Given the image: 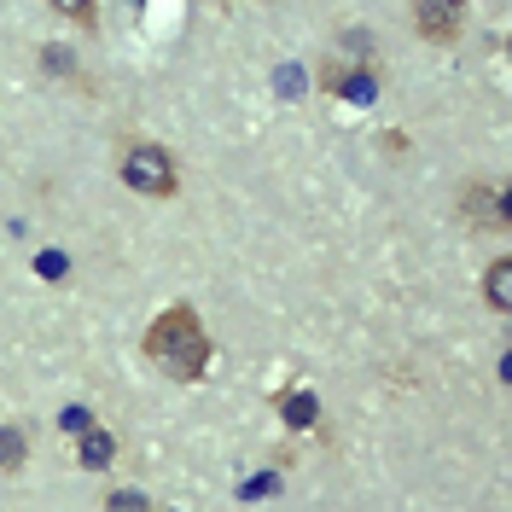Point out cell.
I'll use <instances>...</instances> for the list:
<instances>
[{
    "label": "cell",
    "instance_id": "7a4b0ae2",
    "mask_svg": "<svg viewBox=\"0 0 512 512\" xmlns=\"http://www.w3.org/2000/svg\"><path fill=\"white\" fill-rule=\"evenodd\" d=\"M123 181L134 192H146V198H169L181 187L175 181V158L163 146H152V140H123Z\"/></svg>",
    "mask_w": 512,
    "mask_h": 512
},
{
    "label": "cell",
    "instance_id": "8fae6325",
    "mask_svg": "<svg viewBox=\"0 0 512 512\" xmlns=\"http://www.w3.org/2000/svg\"><path fill=\"white\" fill-rule=\"evenodd\" d=\"M53 12H64L70 24H94V0H53Z\"/></svg>",
    "mask_w": 512,
    "mask_h": 512
},
{
    "label": "cell",
    "instance_id": "3957f363",
    "mask_svg": "<svg viewBox=\"0 0 512 512\" xmlns=\"http://www.w3.org/2000/svg\"><path fill=\"white\" fill-rule=\"evenodd\" d=\"M414 30L425 41H460V30H466V0H414Z\"/></svg>",
    "mask_w": 512,
    "mask_h": 512
},
{
    "label": "cell",
    "instance_id": "30bf717a",
    "mask_svg": "<svg viewBox=\"0 0 512 512\" xmlns=\"http://www.w3.org/2000/svg\"><path fill=\"white\" fill-rule=\"evenodd\" d=\"M105 512H152V501H146V489H111Z\"/></svg>",
    "mask_w": 512,
    "mask_h": 512
},
{
    "label": "cell",
    "instance_id": "5b68a950",
    "mask_svg": "<svg viewBox=\"0 0 512 512\" xmlns=\"http://www.w3.org/2000/svg\"><path fill=\"white\" fill-rule=\"evenodd\" d=\"M326 88H338V94H350V99H373V94H379V76H373V70H361V76L326 70Z\"/></svg>",
    "mask_w": 512,
    "mask_h": 512
},
{
    "label": "cell",
    "instance_id": "52a82bcc",
    "mask_svg": "<svg viewBox=\"0 0 512 512\" xmlns=\"http://www.w3.org/2000/svg\"><path fill=\"white\" fill-rule=\"evenodd\" d=\"M82 466H111V454H117V443H111V431H82Z\"/></svg>",
    "mask_w": 512,
    "mask_h": 512
},
{
    "label": "cell",
    "instance_id": "8992f818",
    "mask_svg": "<svg viewBox=\"0 0 512 512\" xmlns=\"http://www.w3.org/2000/svg\"><path fill=\"white\" fill-rule=\"evenodd\" d=\"M483 291H489V303H495V309L507 315V309H512V256H501V262L489 268V280H483Z\"/></svg>",
    "mask_w": 512,
    "mask_h": 512
},
{
    "label": "cell",
    "instance_id": "6da1fadb",
    "mask_svg": "<svg viewBox=\"0 0 512 512\" xmlns=\"http://www.w3.org/2000/svg\"><path fill=\"white\" fill-rule=\"evenodd\" d=\"M146 355L175 384H192V379H204V367H210V332H204V320L192 315L187 303H169L146 326Z\"/></svg>",
    "mask_w": 512,
    "mask_h": 512
},
{
    "label": "cell",
    "instance_id": "277c9868",
    "mask_svg": "<svg viewBox=\"0 0 512 512\" xmlns=\"http://www.w3.org/2000/svg\"><path fill=\"white\" fill-rule=\"evenodd\" d=\"M466 216H478L489 227H507V198L489 187H466Z\"/></svg>",
    "mask_w": 512,
    "mask_h": 512
},
{
    "label": "cell",
    "instance_id": "ba28073f",
    "mask_svg": "<svg viewBox=\"0 0 512 512\" xmlns=\"http://www.w3.org/2000/svg\"><path fill=\"white\" fill-rule=\"evenodd\" d=\"M280 414H286V425H315V396L291 390V396H280Z\"/></svg>",
    "mask_w": 512,
    "mask_h": 512
},
{
    "label": "cell",
    "instance_id": "9c48e42d",
    "mask_svg": "<svg viewBox=\"0 0 512 512\" xmlns=\"http://www.w3.org/2000/svg\"><path fill=\"white\" fill-rule=\"evenodd\" d=\"M24 454H30V448H24V431H18V425H0V466H6V472H18V466H24Z\"/></svg>",
    "mask_w": 512,
    "mask_h": 512
}]
</instances>
